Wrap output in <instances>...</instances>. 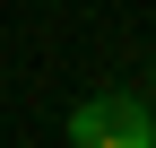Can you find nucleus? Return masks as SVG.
I'll use <instances>...</instances> for the list:
<instances>
[{"instance_id": "f257e3e1", "label": "nucleus", "mask_w": 156, "mask_h": 148, "mask_svg": "<svg viewBox=\"0 0 156 148\" xmlns=\"http://www.w3.org/2000/svg\"><path fill=\"white\" fill-rule=\"evenodd\" d=\"M61 131L78 148H156V105H147V87H95L87 105H69Z\"/></svg>"}, {"instance_id": "f03ea898", "label": "nucleus", "mask_w": 156, "mask_h": 148, "mask_svg": "<svg viewBox=\"0 0 156 148\" xmlns=\"http://www.w3.org/2000/svg\"><path fill=\"white\" fill-rule=\"evenodd\" d=\"M147 96H156V61H147Z\"/></svg>"}]
</instances>
